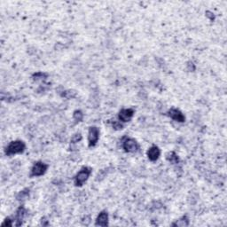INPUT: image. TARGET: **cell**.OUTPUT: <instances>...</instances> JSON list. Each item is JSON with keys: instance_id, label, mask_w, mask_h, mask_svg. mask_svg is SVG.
I'll use <instances>...</instances> for the list:
<instances>
[{"instance_id": "cell-1", "label": "cell", "mask_w": 227, "mask_h": 227, "mask_svg": "<svg viewBox=\"0 0 227 227\" xmlns=\"http://www.w3.org/2000/svg\"><path fill=\"white\" fill-rule=\"evenodd\" d=\"M26 146L24 144V142L22 140H15V141H12L6 148V155H13L16 153H23V151L25 150Z\"/></svg>"}, {"instance_id": "cell-2", "label": "cell", "mask_w": 227, "mask_h": 227, "mask_svg": "<svg viewBox=\"0 0 227 227\" xmlns=\"http://www.w3.org/2000/svg\"><path fill=\"white\" fill-rule=\"evenodd\" d=\"M91 173V169L89 167H83L80 171L75 176V186H82Z\"/></svg>"}, {"instance_id": "cell-3", "label": "cell", "mask_w": 227, "mask_h": 227, "mask_svg": "<svg viewBox=\"0 0 227 227\" xmlns=\"http://www.w3.org/2000/svg\"><path fill=\"white\" fill-rule=\"evenodd\" d=\"M48 169V165L42 162H35L32 169H31V176H40L44 175Z\"/></svg>"}, {"instance_id": "cell-4", "label": "cell", "mask_w": 227, "mask_h": 227, "mask_svg": "<svg viewBox=\"0 0 227 227\" xmlns=\"http://www.w3.org/2000/svg\"><path fill=\"white\" fill-rule=\"evenodd\" d=\"M123 147L127 153H135L138 149V144L135 139L127 138L123 143Z\"/></svg>"}, {"instance_id": "cell-5", "label": "cell", "mask_w": 227, "mask_h": 227, "mask_svg": "<svg viewBox=\"0 0 227 227\" xmlns=\"http://www.w3.org/2000/svg\"><path fill=\"white\" fill-rule=\"evenodd\" d=\"M99 138V130L97 127H90L88 135V145L89 147H92L96 145Z\"/></svg>"}, {"instance_id": "cell-6", "label": "cell", "mask_w": 227, "mask_h": 227, "mask_svg": "<svg viewBox=\"0 0 227 227\" xmlns=\"http://www.w3.org/2000/svg\"><path fill=\"white\" fill-rule=\"evenodd\" d=\"M134 114V110L131 108H124L122 109L118 114V119L123 123H127L130 122Z\"/></svg>"}, {"instance_id": "cell-7", "label": "cell", "mask_w": 227, "mask_h": 227, "mask_svg": "<svg viewBox=\"0 0 227 227\" xmlns=\"http://www.w3.org/2000/svg\"><path fill=\"white\" fill-rule=\"evenodd\" d=\"M168 116L170 117L171 119L175 120L178 123H184L186 121V117L185 115L182 114L180 110L176 109V108H171L168 112Z\"/></svg>"}, {"instance_id": "cell-8", "label": "cell", "mask_w": 227, "mask_h": 227, "mask_svg": "<svg viewBox=\"0 0 227 227\" xmlns=\"http://www.w3.org/2000/svg\"><path fill=\"white\" fill-rule=\"evenodd\" d=\"M147 154L148 159L150 160V161L155 162L156 160L159 158L160 154H161V150H160L158 147L153 146V147H151L148 149Z\"/></svg>"}, {"instance_id": "cell-9", "label": "cell", "mask_w": 227, "mask_h": 227, "mask_svg": "<svg viewBox=\"0 0 227 227\" xmlns=\"http://www.w3.org/2000/svg\"><path fill=\"white\" fill-rule=\"evenodd\" d=\"M108 225V214L106 211H102L99 213L96 219L95 225L97 226H107Z\"/></svg>"}, {"instance_id": "cell-10", "label": "cell", "mask_w": 227, "mask_h": 227, "mask_svg": "<svg viewBox=\"0 0 227 227\" xmlns=\"http://www.w3.org/2000/svg\"><path fill=\"white\" fill-rule=\"evenodd\" d=\"M26 215H27V210L23 206H21L16 211V215H15V220L17 221L16 226H19L22 224L23 219L26 216Z\"/></svg>"}, {"instance_id": "cell-11", "label": "cell", "mask_w": 227, "mask_h": 227, "mask_svg": "<svg viewBox=\"0 0 227 227\" xmlns=\"http://www.w3.org/2000/svg\"><path fill=\"white\" fill-rule=\"evenodd\" d=\"M189 225V219L186 216H184L183 217H181L180 219L176 220L175 223L172 224V226H180V227H184V226H187Z\"/></svg>"}, {"instance_id": "cell-12", "label": "cell", "mask_w": 227, "mask_h": 227, "mask_svg": "<svg viewBox=\"0 0 227 227\" xmlns=\"http://www.w3.org/2000/svg\"><path fill=\"white\" fill-rule=\"evenodd\" d=\"M166 158L172 164H177L179 162V158H178L177 154L175 152H170V153H168Z\"/></svg>"}, {"instance_id": "cell-13", "label": "cell", "mask_w": 227, "mask_h": 227, "mask_svg": "<svg viewBox=\"0 0 227 227\" xmlns=\"http://www.w3.org/2000/svg\"><path fill=\"white\" fill-rule=\"evenodd\" d=\"M28 195H29V190L28 189H24L22 191H21L18 193L17 200H25L26 199H28Z\"/></svg>"}, {"instance_id": "cell-14", "label": "cell", "mask_w": 227, "mask_h": 227, "mask_svg": "<svg viewBox=\"0 0 227 227\" xmlns=\"http://www.w3.org/2000/svg\"><path fill=\"white\" fill-rule=\"evenodd\" d=\"M61 96L64 97V98H66V99H74L75 97L76 96V91H74V90H68V91H63Z\"/></svg>"}, {"instance_id": "cell-15", "label": "cell", "mask_w": 227, "mask_h": 227, "mask_svg": "<svg viewBox=\"0 0 227 227\" xmlns=\"http://www.w3.org/2000/svg\"><path fill=\"white\" fill-rule=\"evenodd\" d=\"M73 117L76 122H82L84 119V114L81 110H75L73 114Z\"/></svg>"}, {"instance_id": "cell-16", "label": "cell", "mask_w": 227, "mask_h": 227, "mask_svg": "<svg viewBox=\"0 0 227 227\" xmlns=\"http://www.w3.org/2000/svg\"><path fill=\"white\" fill-rule=\"evenodd\" d=\"M33 79L35 81H38V80H44L46 79L47 77V74L46 73H43V72H38V73H36L33 75Z\"/></svg>"}, {"instance_id": "cell-17", "label": "cell", "mask_w": 227, "mask_h": 227, "mask_svg": "<svg viewBox=\"0 0 227 227\" xmlns=\"http://www.w3.org/2000/svg\"><path fill=\"white\" fill-rule=\"evenodd\" d=\"M82 140V135L80 133H75L73 137L71 138V143L72 144H75L77 142H79Z\"/></svg>"}, {"instance_id": "cell-18", "label": "cell", "mask_w": 227, "mask_h": 227, "mask_svg": "<svg viewBox=\"0 0 227 227\" xmlns=\"http://www.w3.org/2000/svg\"><path fill=\"white\" fill-rule=\"evenodd\" d=\"M112 124H113L114 129H115V130H117V131L122 130V129L123 128V124L121 123V122H120V121H114Z\"/></svg>"}, {"instance_id": "cell-19", "label": "cell", "mask_w": 227, "mask_h": 227, "mask_svg": "<svg viewBox=\"0 0 227 227\" xmlns=\"http://www.w3.org/2000/svg\"><path fill=\"white\" fill-rule=\"evenodd\" d=\"M106 170H103L101 171H99V173L98 174V176H97V180L99 181V180H102L103 178L105 177V176H107V174H108V171L106 172L105 171Z\"/></svg>"}, {"instance_id": "cell-20", "label": "cell", "mask_w": 227, "mask_h": 227, "mask_svg": "<svg viewBox=\"0 0 227 227\" xmlns=\"http://www.w3.org/2000/svg\"><path fill=\"white\" fill-rule=\"evenodd\" d=\"M12 220H11L9 217L6 218L5 222L2 224V226H12Z\"/></svg>"}, {"instance_id": "cell-21", "label": "cell", "mask_w": 227, "mask_h": 227, "mask_svg": "<svg viewBox=\"0 0 227 227\" xmlns=\"http://www.w3.org/2000/svg\"><path fill=\"white\" fill-rule=\"evenodd\" d=\"M187 69L189 71H194L195 70V66H194V64L193 62H188L187 64Z\"/></svg>"}, {"instance_id": "cell-22", "label": "cell", "mask_w": 227, "mask_h": 227, "mask_svg": "<svg viewBox=\"0 0 227 227\" xmlns=\"http://www.w3.org/2000/svg\"><path fill=\"white\" fill-rule=\"evenodd\" d=\"M206 13H207L206 15H207L208 17L210 18V20H211V21H214V19H215V17H214V15L212 14V12H206Z\"/></svg>"}]
</instances>
